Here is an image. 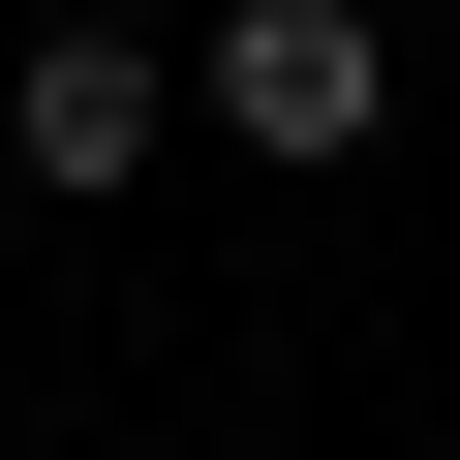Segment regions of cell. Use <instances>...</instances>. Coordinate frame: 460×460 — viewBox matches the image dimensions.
Returning a JSON list of instances; mask_svg holds the SVG:
<instances>
[{
    "mask_svg": "<svg viewBox=\"0 0 460 460\" xmlns=\"http://www.w3.org/2000/svg\"><path fill=\"white\" fill-rule=\"evenodd\" d=\"M184 123H215V154H277V184H338V154L399 123V31H368V0H215Z\"/></svg>",
    "mask_w": 460,
    "mask_h": 460,
    "instance_id": "cell-1",
    "label": "cell"
},
{
    "mask_svg": "<svg viewBox=\"0 0 460 460\" xmlns=\"http://www.w3.org/2000/svg\"><path fill=\"white\" fill-rule=\"evenodd\" d=\"M154 123H184L154 31H31V62H0V154H31V184H154Z\"/></svg>",
    "mask_w": 460,
    "mask_h": 460,
    "instance_id": "cell-2",
    "label": "cell"
}]
</instances>
